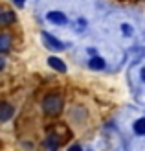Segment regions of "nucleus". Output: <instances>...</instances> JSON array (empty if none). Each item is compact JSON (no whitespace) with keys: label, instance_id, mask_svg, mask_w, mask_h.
Segmentation results:
<instances>
[{"label":"nucleus","instance_id":"f257e3e1","mask_svg":"<svg viewBox=\"0 0 145 151\" xmlns=\"http://www.w3.org/2000/svg\"><path fill=\"white\" fill-rule=\"evenodd\" d=\"M42 109L48 116H57L61 111H63V98L57 94H50L44 98L42 101Z\"/></svg>","mask_w":145,"mask_h":151},{"label":"nucleus","instance_id":"f03ea898","mask_svg":"<svg viewBox=\"0 0 145 151\" xmlns=\"http://www.w3.org/2000/svg\"><path fill=\"white\" fill-rule=\"evenodd\" d=\"M42 41H44V44H46L50 50H63V42L57 41L55 37H51L48 32H42Z\"/></svg>","mask_w":145,"mask_h":151},{"label":"nucleus","instance_id":"7ed1b4c3","mask_svg":"<svg viewBox=\"0 0 145 151\" xmlns=\"http://www.w3.org/2000/svg\"><path fill=\"white\" fill-rule=\"evenodd\" d=\"M13 116V107L9 103H0V120L6 122V120H9Z\"/></svg>","mask_w":145,"mask_h":151},{"label":"nucleus","instance_id":"20e7f679","mask_svg":"<svg viewBox=\"0 0 145 151\" xmlns=\"http://www.w3.org/2000/svg\"><path fill=\"white\" fill-rule=\"evenodd\" d=\"M48 20L53 22V24H64L66 22V17L63 13H59V11H50L48 13Z\"/></svg>","mask_w":145,"mask_h":151},{"label":"nucleus","instance_id":"39448f33","mask_svg":"<svg viewBox=\"0 0 145 151\" xmlns=\"http://www.w3.org/2000/svg\"><path fill=\"white\" fill-rule=\"evenodd\" d=\"M48 63H50L51 68H55L57 72H66V65L61 61V59H57V57H50V59H48Z\"/></svg>","mask_w":145,"mask_h":151},{"label":"nucleus","instance_id":"423d86ee","mask_svg":"<svg viewBox=\"0 0 145 151\" xmlns=\"http://www.w3.org/2000/svg\"><path fill=\"white\" fill-rule=\"evenodd\" d=\"M11 48V37L7 33H0V52H7Z\"/></svg>","mask_w":145,"mask_h":151},{"label":"nucleus","instance_id":"0eeeda50","mask_svg":"<svg viewBox=\"0 0 145 151\" xmlns=\"http://www.w3.org/2000/svg\"><path fill=\"white\" fill-rule=\"evenodd\" d=\"M88 66L92 70H103L105 68V61H103L101 57H92V59H90V63H88Z\"/></svg>","mask_w":145,"mask_h":151},{"label":"nucleus","instance_id":"6e6552de","mask_svg":"<svg viewBox=\"0 0 145 151\" xmlns=\"http://www.w3.org/2000/svg\"><path fill=\"white\" fill-rule=\"evenodd\" d=\"M134 133L136 134H145V118H140L138 122H134Z\"/></svg>","mask_w":145,"mask_h":151},{"label":"nucleus","instance_id":"1a4fd4ad","mask_svg":"<svg viewBox=\"0 0 145 151\" xmlns=\"http://www.w3.org/2000/svg\"><path fill=\"white\" fill-rule=\"evenodd\" d=\"M13 20H15V15H13L11 11H7V13H2V15H0V22H2V24H11Z\"/></svg>","mask_w":145,"mask_h":151},{"label":"nucleus","instance_id":"9d476101","mask_svg":"<svg viewBox=\"0 0 145 151\" xmlns=\"http://www.w3.org/2000/svg\"><path fill=\"white\" fill-rule=\"evenodd\" d=\"M121 29L125 32V35H131V33H132V28H131V26H127V24H123V26H121Z\"/></svg>","mask_w":145,"mask_h":151},{"label":"nucleus","instance_id":"9b49d317","mask_svg":"<svg viewBox=\"0 0 145 151\" xmlns=\"http://www.w3.org/2000/svg\"><path fill=\"white\" fill-rule=\"evenodd\" d=\"M2 68H4V59L0 57V70H2Z\"/></svg>","mask_w":145,"mask_h":151},{"label":"nucleus","instance_id":"f8f14e48","mask_svg":"<svg viewBox=\"0 0 145 151\" xmlns=\"http://www.w3.org/2000/svg\"><path fill=\"white\" fill-rule=\"evenodd\" d=\"M141 79H143V81H145V68H143V70H141Z\"/></svg>","mask_w":145,"mask_h":151},{"label":"nucleus","instance_id":"ddd939ff","mask_svg":"<svg viewBox=\"0 0 145 151\" xmlns=\"http://www.w3.org/2000/svg\"><path fill=\"white\" fill-rule=\"evenodd\" d=\"M0 15H2V9H0Z\"/></svg>","mask_w":145,"mask_h":151}]
</instances>
